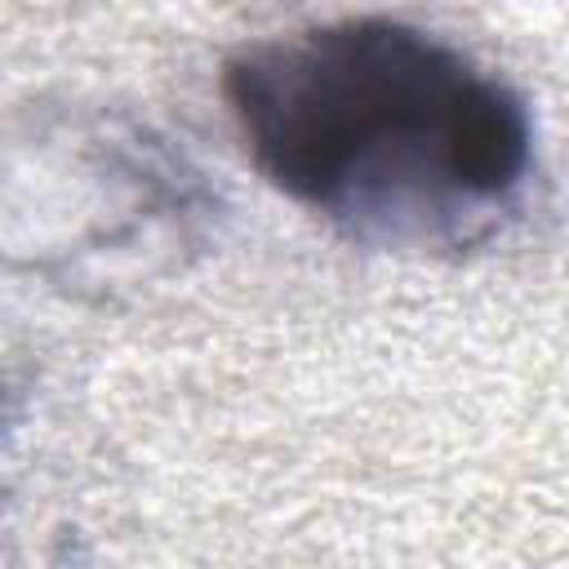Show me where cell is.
Returning a JSON list of instances; mask_svg holds the SVG:
<instances>
[{"label": "cell", "instance_id": "1", "mask_svg": "<svg viewBox=\"0 0 569 569\" xmlns=\"http://www.w3.org/2000/svg\"><path fill=\"white\" fill-rule=\"evenodd\" d=\"M222 98L253 169L356 244L480 249L533 169L525 102L449 40L342 18L244 44Z\"/></svg>", "mask_w": 569, "mask_h": 569}]
</instances>
